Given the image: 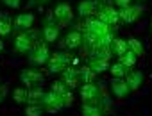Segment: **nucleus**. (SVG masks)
Listing matches in <instances>:
<instances>
[{
    "label": "nucleus",
    "mask_w": 152,
    "mask_h": 116,
    "mask_svg": "<svg viewBox=\"0 0 152 116\" xmlns=\"http://www.w3.org/2000/svg\"><path fill=\"white\" fill-rule=\"evenodd\" d=\"M84 30L93 32V34H97V36L100 38V36H104V34L109 32V25L104 23V22H100L99 18H86V22H84Z\"/></svg>",
    "instance_id": "9d476101"
},
{
    "label": "nucleus",
    "mask_w": 152,
    "mask_h": 116,
    "mask_svg": "<svg viewBox=\"0 0 152 116\" xmlns=\"http://www.w3.org/2000/svg\"><path fill=\"white\" fill-rule=\"evenodd\" d=\"M48 72L50 73H61L66 66H68V54L66 52H54L48 57Z\"/></svg>",
    "instance_id": "20e7f679"
},
{
    "label": "nucleus",
    "mask_w": 152,
    "mask_h": 116,
    "mask_svg": "<svg viewBox=\"0 0 152 116\" xmlns=\"http://www.w3.org/2000/svg\"><path fill=\"white\" fill-rule=\"evenodd\" d=\"M61 80L68 86V89H73L77 88L79 84V75H77V68L75 66H66L63 72H61Z\"/></svg>",
    "instance_id": "ddd939ff"
},
{
    "label": "nucleus",
    "mask_w": 152,
    "mask_h": 116,
    "mask_svg": "<svg viewBox=\"0 0 152 116\" xmlns=\"http://www.w3.org/2000/svg\"><path fill=\"white\" fill-rule=\"evenodd\" d=\"M150 29H152V22H150Z\"/></svg>",
    "instance_id": "4c0bfd02"
},
{
    "label": "nucleus",
    "mask_w": 152,
    "mask_h": 116,
    "mask_svg": "<svg viewBox=\"0 0 152 116\" xmlns=\"http://www.w3.org/2000/svg\"><path fill=\"white\" fill-rule=\"evenodd\" d=\"M61 100H63V107H70V105L73 104V93H72V89L64 91V93L61 95Z\"/></svg>",
    "instance_id": "7c9ffc66"
},
{
    "label": "nucleus",
    "mask_w": 152,
    "mask_h": 116,
    "mask_svg": "<svg viewBox=\"0 0 152 116\" xmlns=\"http://www.w3.org/2000/svg\"><path fill=\"white\" fill-rule=\"evenodd\" d=\"M41 2H50V0H41Z\"/></svg>",
    "instance_id": "e433bc0d"
},
{
    "label": "nucleus",
    "mask_w": 152,
    "mask_h": 116,
    "mask_svg": "<svg viewBox=\"0 0 152 116\" xmlns=\"http://www.w3.org/2000/svg\"><path fill=\"white\" fill-rule=\"evenodd\" d=\"M48 57H50L48 46H47L45 43H41V41H38L36 45H32V48L29 50V61H31L32 65L41 66V65H45V63L48 61Z\"/></svg>",
    "instance_id": "f257e3e1"
},
{
    "label": "nucleus",
    "mask_w": 152,
    "mask_h": 116,
    "mask_svg": "<svg viewBox=\"0 0 152 116\" xmlns=\"http://www.w3.org/2000/svg\"><path fill=\"white\" fill-rule=\"evenodd\" d=\"M54 20L57 22V25H68L72 20H73V11L70 7V4L66 2H59L54 9Z\"/></svg>",
    "instance_id": "39448f33"
},
{
    "label": "nucleus",
    "mask_w": 152,
    "mask_h": 116,
    "mask_svg": "<svg viewBox=\"0 0 152 116\" xmlns=\"http://www.w3.org/2000/svg\"><path fill=\"white\" fill-rule=\"evenodd\" d=\"M2 100H4V96H2V95H0V102H2Z\"/></svg>",
    "instance_id": "c9c22d12"
},
{
    "label": "nucleus",
    "mask_w": 152,
    "mask_h": 116,
    "mask_svg": "<svg viewBox=\"0 0 152 116\" xmlns=\"http://www.w3.org/2000/svg\"><path fill=\"white\" fill-rule=\"evenodd\" d=\"M23 112H25V116H41L45 112V109L41 104H27Z\"/></svg>",
    "instance_id": "bb28decb"
},
{
    "label": "nucleus",
    "mask_w": 152,
    "mask_h": 116,
    "mask_svg": "<svg viewBox=\"0 0 152 116\" xmlns=\"http://www.w3.org/2000/svg\"><path fill=\"white\" fill-rule=\"evenodd\" d=\"M77 75H79V82L88 84V82H95V75L97 73H93L88 66H83V68L77 70Z\"/></svg>",
    "instance_id": "b1692460"
},
{
    "label": "nucleus",
    "mask_w": 152,
    "mask_h": 116,
    "mask_svg": "<svg viewBox=\"0 0 152 116\" xmlns=\"http://www.w3.org/2000/svg\"><path fill=\"white\" fill-rule=\"evenodd\" d=\"M97 14H99V20L104 22V23H107V25H116L120 22L118 11L113 9V6H100V9L97 11Z\"/></svg>",
    "instance_id": "1a4fd4ad"
},
{
    "label": "nucleus",
    "mask_w": 152,
    "mask_h": 116,
    "mask_svg": "<svg viewBox=\"0 0 152 116\" xmlns=\"http://www.w3.org/2000/svg\"><path fill=\"white\" fill-rule=\"evenodd\" d=\"M50 91L61 96L64 91H68V86H66L63 80H54V82H52V86H50Z\"/></svg>",
    "instance_id": "c85d7f7f"
},
{
    "label": "nucleus",
    "mask_w": 152,
    "mask_h": 116,
    "mask_svg": "<svg viewBox=\"0 0 152 116\" xmlns=\"http://www.w3.org/2000/svg\"><path fill=\"white\" fill-rule=\"evenodd\" d=\"M86 66L93 72V73H102L106 70H109V61H104V59H99V57H88V63Z\"/></svg>",
    "instance_id": "f3484780"
},
{
    "label": "nucleus",
    "mask_w": 152,
    "mask_h": 116,
    "mask_svg": "<svg viewBox=\"0 0 152 116\" xmlns=\"http://www.w3.org/2000/svg\"><path fill=\"white\" fill-rule=\"evenodd\" d=\"M0 95L6 98V95H7V86L6 84H0Z\"/></svg>",
    "instance_id": "72a5a7b5"
},
{
    "label": "nucleus",
    "mask_w": 152,
    "mask_h": 116,
    "mask_svg": "<svg viewBox=\"0 0 152 116\" xmlns=\"http://www.w3.org/2000/svg\"><path fill=\"white\" fill-rule=\"evenodd\" d=\"M13 30V20L7 13H0V36H9Z\"/></svg>",
    "instance_id": "412c9836"
},
{
    "label": "nucleus",
    "mask_w": 152,
    "mask_h": 116,
    "mask_svg": "<svg viewBox=\"0 0 152 116\" xmlns=\"http://www.w3.org/2000/svg\"><path fill=\"white\" fill-rule=\"evenodd\" d=\"M136 57H138V55H134L131 50H127L125 54H122V55H120V63H122L124 66H127V68H132V66L136 65V61H138Z\"/></svg>",
    "instance_id": "a878e982"
},
{
    "label": "nucleus",
    "mask_w": 152,
    "mask_h": 116,
    "mask_svg": "<svg viewBox=\"0 0 152 116\" xmlns=\"http://www.w3.org/2000/svg\"><path fill=\"white\" fill-rule=\"evenodd\" d=\"M13 98L16 104H27V88H16L13 91Z\"/></svg>",
    "instance_id": "cd10ccee"
},
{
    "label": "nucleus",
    "mask_w": 152,
    "mask_h": 116,
    "mask_svg": "<svg viewBox=\"0 0 152 116\" xmlns=\"http://www.w3.org/2000/svg\"><path fill=\"white\" fill-rule=\"evenodd\" d=\"M41 105H43V109H45L47 112L54 114V112H59V111L63 109V100H61L59 95L48 91V93L43 95V98H41Z\"/></svg>",
    "instance_id": "423d86ee"
},
{
    "label": "nucleus",
    "mask_w": 152,
    "mask_h": 116,
    "mask_svg": "<svg viewBox=\"0 0 152 116\" xmlns=\"http://www.w3.org/2000/svg\"><path fill=\"white\" fill-rule=\"evenodd\" d=\"M83 45V32L81 30H68L64 41H63V46L73 50V48H79Z\"/></svg>",
    "instance_id": "2eb2a0df"
},
{
    "label": "nucleus",
    "mask_w": 152,
    "mask_h": 116,
    "mask_svg": "<svg viewBox=\"0 0 152 116\" xmlns=\"http://www.w3.org/2000/svg\"><path fill=\"white\" fill-rule=\"evenodd\" d=\"M99 93H100V86H97L95 82H88V84H83L81 86V96H83L84 102L97 100L99 98Z\"/></svg>",
    "instance_id": "4468645a"
},
{
    "label": "nucleus",
    "mask_w": 152,
    "mask_h": 116,
    "mask_svg": "<svg viewBox=\"0 0 152 116\" xmlns=\"http://www.w3.org/2000/svg\"><path fill=\"white\" fill-rule=\"evenodd\" d=\"M127 48H129L134 55H143V52H145L141 41L136 39V38H129V39H127Z\"/></svg>",
    "instance_id": "393cba45"
},
{
    "label": "nucleus",
    "mask_w": 152,
    "mask_h": 116,
    "mask_svg": "<svg viewBox=\"0 0 152 116\" xmlns=\"http://www.w3.org/2000/svg\"><path fill=\"white\" fill-rule=\"evenodd\" d=\"M2 2H4L7 7H11V9H18L20 4H22V0H2Z\"/></svg>",
    "instance_id": "2f4dec72"
},
{
    "label": "nucleus",
    "mask_w": 152,
    "mask_h": 116,
    "mask_svg": "<svg viewBox=\"0 0 152 116\" xmlns=\"http://www.w3.org/2000/svg\"><path fill=\"white\" fill-rule=\"evenodd\" d=\"M2 50H4V43H2V41H0V52H2Z\"/></svg>",
    "instance_id": "f704fd0d"
},
{
    "label": "nucleus",
    "mask_w": 152,
    "mask_h": 116,
    "mask_svg": "<svg viewBox=\"0 0 152 116\" xmlns=\"http://www.w3.org/2000/svg\"><path fill=\"white\" fill-rule=\"evenodd\" d=\"M127 88L131 89V91H134V89H138V88H141V84H143V73L140 72V70H134V72H129L127 73Z\"/></svg>",
    "instance_id": "a211bd4d"
},
{
    "label": "nucleus",
    "mask_w": 152,
    "mask_h": 116,
    "mask_svg": "<svg viewBox=\"0 0 152 116\" xmlns=\"http://www.w3.org/2000/svg\"><path fill=\"white\" fill-rule=\"evenodd\" d=\"M109 48H111V52L115 54V55H122V54H125L129 48H127V39H122V38H115L113 41H111V45H109Z\"/></svg>",
    "instance_id": "4be33fe9"
},
{
    "label": "nucleus",
    "mask_w": 152,
    "mask_h": 116,
    "mask_svg": "<svg viewBox=\"0 0 152 116\" xmlns=\"http://www.w3.org/2000/svg\"><path fill=\"white\" fill-rule=\"evenodd\" d=\"M129 70H131V68H127V66H124V65H122L120 61L109 66V72H111V75H113V79H124V77H125V75L129 73Z\"/></svg>",
    "instance_id": "5701e85b"
},
{
    "label": "nucleus",
    "mask_w": 152,
    "mask_h": 116,
    "mask_svg": "<svg viewBox=\"0 0 152 116\" xmlns=\"http://www.w3.org/2000/svg\"><path fill=\"white\" fill-rule=\"evenodd\" d=\"M39 32H41V38H43L45 43H54V41H57V38H59V25L56 23L54 16H47V18H45V23H43V27L39 29Z\"/></svg>",
    "instance_id": "f03ea898"
},
{
    "label": "nucleus",
    "mask_w": 152,
    "mask_h": 116,
    "mask_svg": "<svg viewBox=\"0 0 152 116\" xmlns=\"http://www.w3.org/2000/svg\"><path fill=\"white\" fill-rule=\"evenodd\" d=\"M100 2L99 0H81L79 2V7H77V13L83 20L90 18L91 14H97V11L100 9Z\"/></svg>",
    "instance_id": "6e6552de"
},
{
    "label": "nucleus",
    "mask_w": 152,
    "mask_h": 116,
    "mask_svg": "<svg viewBox=\"0 0 152 116\" xmlns=\"http://www.w3.org/2000/svg\"><path fill=\"white\" fill-rule=\"evenodd\" d=\"M20 80L23 86L27 88H32V86H38L43 82V73L39 70H32V68H27V70H22L20 73Z\"/></svg>",
    "instance_id": "0eeeda50"
},
{
    "label": "nucleus",
    "mask_w": 152,
    "mask_h": 116,
    "mask_svg": "<svg viewBox=\"0 0 152 116\" xmlns=\"http://www.w3.org/2000/svg\"><path fill=\"white\" fill-rule=\"evenodd\" d=\"M113 4H116L118 7H127L131 4V0H113Z\"/></svg>",
    "instance_id": "473e14b6"
},
{
    "label": "nucleus",
    "mask_w": 152,
    "mask_h": 116,
    "mask_svg": "<svg viewBox=\"0 0 152 116\" xmlns=\"http://www.w3.org/2000/svg\"><path fill=\"white\" fill-rule=\"evenodd\" d=\"M43 95H45V91H43V88H39V84L32 86L31 89H27V104H41Z\"/></svg>",
    "instance_id": "aec40b11"
},
{
    "label": "nucleus",
    "mask_w": 152,
    "mask_h": 116,
    "mask_svg": "<svg viewBox=\"0 0 152 116\" xmlns=\"http://www.w3.org/2000/svg\"><path fill=\"white\" fill-rule=\"evenodd\" d=\"M104 111L100 109L97 100H90L83 104V116H102Z\"/></svg>",
    "instance_id": "6ab92c4d"
},
{
    "label": "nucleus",
    "mask_w": 152,
    "mask_h": 116,
    "mask_svg": "<svg viewBox=\"0 0 152 116\" xmlns=\"http://www.w3.org/2000/svg\"><path fill=\"white\" fill-rule=\"evenodd\" d=\"M34 14L32 13H22V14H18L16 18H15V22H13V27L16 29V30H22V32H25V30H29V29H32V25H34Z\"/></svg>",
    "instance_id": "9b49d317"
},
{
    "label": "nucleus",
    "mask_w": 152,
    "mask_h": 116,
    "mask_svg": "<svg viewBox=\"0 0 152 116\" xmlns=\"http://www.w3.org/2000/svg\"><path fill=\"white\" fill-rule=\"evenodd\" d=\"M143 11H145V7L143 6H140V4H129L127 7H120V11H118V18H120V22H124V23H134L141 14H143Z\"/></svg>",
    "instance_id": "7ed1b4c3"
},
{
    "label": "nucleus",
    "mask_w": 152,
    "mask_h": 116,
    "mask_svg": "<svg viewBox=\"0 0 152 116\" xmlns=\"http://www.w3.org/2000/svg\"><path fill=\"white\" fill-rule=\"evenodd\" d=\"M111 91L116 98H125L131 93V89L127 88V82L124 79H113L111 80Z\"/></svg>",
    "instance_id": "dca6fc26"
},
{
    "label": "nucleus",
    "mask_w": 152,
    "mask_h": 116,
    "mask_svg": "<svg viewBox=\"0 0 152 116\" xmlns=\"http://www.w3.org/2000/svg\"><path fill=\"white\" fill-rule=\"evenodd\" d=\"M34 41L29 38L27 32H20L16 38H15V52L16 54H29V50L32 48Z\"/></svg>",
    "instance_id": "f8f14e48"
},
{
    "label": "nucleus",
    "mask_w": 152,
    "mask_h": 116,
    "mask_svg": "<svg viewBox=\"0 0 152 116\" xmlns=\"http://www.w3.org/2000/svg\"><path fill=\"white\" fill-rule=\"evenodd\" d=\"M97 41H99V36H97V34L84 30V34H83V45H90V46H93Z\"/></svg>",
    "instance_id": "c756f323"
}]
</instances>
